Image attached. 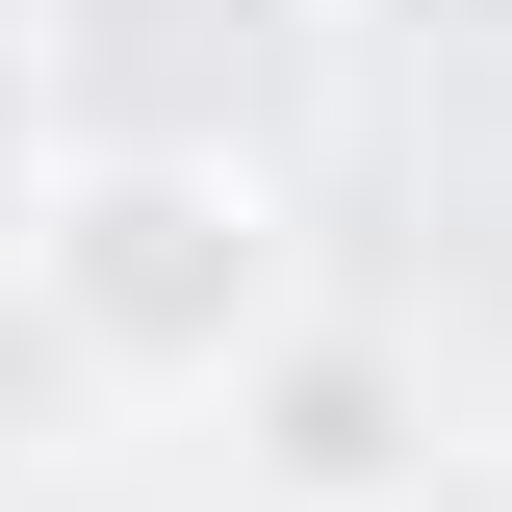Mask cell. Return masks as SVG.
<instances>
[{
	"label": "cell",
	"mask_w": 512,
	"mask_h": 512,
	"mask_svg": "<svg viewBox=\"0 0 512 512\" xmlns=\"http://www.w3.org/2000/svg\"><path fill=\"white\" fill-rule=\"evenodd\" d=\"M26 308H52L77 384H128V410H180V384H256L282 333H308V231H282V180L256 154H26Z\"/></svg>",
	"instance_id": "6da1fadb"
},
{
	"label": "cell",
	"mask_w": 512,
	"mask_h": 512,
	"mask_svg": "<svg viewBox=\"0 0 512 512\" xmlns=\"http://www.w3.org/2000/svg\"><path fill=\"white\" fill-rule=\"evenodd\" d=\"M308 0H26V154H256Z\"/></svg>",
	"instance_id": "7a4b0ae2"
},
{
	"label": "cell",
	"mask_w": 512,
	"mask_h": 512,
	"mask_svg": "<svg viewBox=\"0 0 512 512\" xmlns=\"http://www.w3.org/2000/svg\"><path fill=\"white\" fill-rule=\"evenodd\" d=\"M231 461H256V512H384V487H410V461H436V384L384 359L359 308H308V333H282V359L231 384Z\"/></svg>",
	"instance_id": "3957f363"
}]
</instances>
